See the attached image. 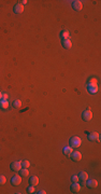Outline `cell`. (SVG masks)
<instances>
[{
	"mask_svg": "<svg viewBox=\"0 0 101 194\" xmlns=\"http://www.w3.org/2000/svg\"><path fill=\"white\" fill-rule=\"evenodd\" d=\"M20 172L22 176H25V177H27V176L29 175V171H28L27 168H22V169L20 170Z\"/></svg>",
	"mask_w": 101,
	"mask_h": 194,
	"instance_id": "cell-20",
	"label": "cell"
},
{
	"mask_svg": "<svg viewBox=\"0 0 101 194\" xmlns=\"http://www.w3.org/2000/svg\"><path fill=\"white\" fill-rule=\"evenodd\" d=\"M82 143V140L80 137H78V136H74V137H72L70 139V147L71 148H78V147L81 146Z\"/></svg>",
	"mask_w": 101,
	"mask_h": 194,
	"instance_id": "cell-1",
	"label": "cell"
},
{
	"mask_svg": "<svg viewBox=\"0 0 101 194\" xmlns=\"http://www.w3.org/2000/svg\"><path fill=\"white\" fill-rule=\"evenodd\" d=\"M27 192H28V193H30V194L34 193V192H36V190H34V185H30L29 188L27 189Z\"/></svg>",
	"mask_w": 101,
	"mask_h": 194,
	"instance_id": "cell-23",
	"label": "cell"
},
{
	"mask_svg": "<svg viewBox=\"0 0 101 194\" xmlns=\"http://www.w3.org/2000/svg\"><path fill=\"white\" fill-rule=\"evenodd\" d=\"M70 190H71L72 193H78V192L81 191V186H80V184H78V182H73L71 184V186H70Z\"/></svg>",
	"mask_w": 101,
	"mask_h": 194,
	"instance_id": "cell-8",
	"label": "cell"
},
{
	"mask_svg": "<svg viewBox=\"0 0 101 194\" xmlns=\"http://www.w3.org/2000/svg\"><path fill=\"white\" fill-rule=\"evenodd\" d=\"M20 2H22V5L24 6V5H26V3H27L28 1H27V0H23V1H20Z\"/></svg>",
	"mask_w": 101,
	"mask_h": 194,
	"instance_id": "cell-26",
	"label": "cell"
},
{
	"mask_svg": "<svg viewBox=\"0 0 101 194\" xmlns=\"http://www.w3.org/2000/svg\"><path fill=\"white\" fill-rule=\"evenodd\" d=\"M87 139L88 140H90V141H100V136L98 133H96V132H90V133H88L87 134Z\"/></svg>",
	"mask_w": 101,
	"mask_h": 194,
	"instance_id": "cell-2",
	"label": "cell"
},
{
	"mask_svg": "<svg viewBox=\"0 0 101 194\" xmlns=\"http://www.w3.org/2000/svg\"><path fill=\"white\" fill-rule=\"evenodd\" d=\"M29 183H30V185H34V186L38 185L39 184V178L36 177V176H32L29 179Z\"/></svg>",
	"mask_w": 101,
	"mask_h": 194,
	"instance_id": "cell-14",
	"label": "cell"
},
{
	"mask_svg": "<svg viewBox=\"0 0 101 194\" xmlns=\"http://www.w3.org/2000/svg\"><path fill=\"white\" fill-rule=\"evenodd\" d=\"M82 118H83V120L84 121H90L92 120V111L90 110H85V111H83V113H82Z\"/></svg>",
	"mask_w": 101,
	"mask_h": 194,
	"instance_id": "cell-6",
	"label": "cell"
},
{
	"mask_svg": "<svg viewBox=\"0 0 101 194\" xmlns=\"http://www.w3.org/2000/svg\"><path fill=\"white\" fill-rule=\"evenodd\" d=\"M78 179H80V181L85 182L88 179V174L87 172H85V171H81L80 174H78Z\"/></svg>",
	"mask_w": 101,
	"mask_h": 194,
	"instance_id": "cell-12",
	"label": "cell"
},
{
	"mask_svg": "<svg viewBox=\"0 0 101 194\" xmlns=\"http://www.w3.org/2000/svg\"><path fill=\"white\" fill-rule=\"evenodd\" d=\"M61 44H62V46L64 49H71L72 48V42L70 41V39H67V40H62L61 41Z\"/></svg>",
	"mask_w": 101,
	"mask_h": 194,
	"instance_id": "cell-13",
	"label": "cell"
},
{
	"mask_svg": "<svg viewBox=\"0 0 101 194\" xmlns=\"http://www.w3.org/2000/svg\"><path fill=\"white\" fill-rule=\"evenodd\" d=\"M6 182V177L3 175H0V184H4V183Z\"/></svg>",
	"mask_w": 101,
	"mask_h": 194,
	"instance_id": "cell-21",
	"label": "cell"
},
{
	"mask_svg": "<svg viewBox=\"0 0 101 194\" xmlns=\"http://www.w3.org/2000/svg\"><path fill=\"white\" fill-rule=\"evenodd\" d=\"M11 183H12L13 185H18L22 183V178H20V176L18 175H16V176H14V177L11 179Z\"/></svg>",
	"mask_w": 101,
	"mask_h": 194,
	"instance_id": "cell-9",
	"label": "cell"
},
{
	"mask_svg": "<svg viewBox=\"0 0 101 194\" xmlns=\"http://www.w3.org/2000/svg\"><path fill=\"white\" fill-rule=\"evenodd\" d=\"M13 107L14 108H20L22 107V102L20 99H15L13 102Z\"/></svg>",
	"mask_w": 101,
	"mask_h": 194,
	"instance_id": "cell-19",
	"label": "cell"
},
{
	"mask_svg": "<svg viewBox=\"0 0 101 194\" xmlns=\"http://www.w3.org/2000/svg\"><path fill=\"white\" fill-rule=\"evenodd\" d=\"M87 89L90 94H96L98 92V85L97 83H87Z\"/></svg>",
	"mask_w": 101,
	"mask_h": 194,
	"instance_id": "cell-5",
	"label": "cell"
},
{
	"mask_svg": "<svg viewBox=\"0 0 101 194\" xmlns=\"http://www.w3.org/2000/svg\"><path fill=\"white\" fill-rule=\"evenodd\" d=\"M10 168H11V170H13V171H20L22 169V164H20V162H13V163H11L10 165Z\"/></svg>",
	"mask_w": 101,
	"mask_h": 194,
	"instance_id": "cell-4",
	"label": "cell"
},
{
	"mask_svg": "<svg viewBox=\"0 0 101 194\" xmlns=\"http://www.w3.org/2000/svg\"><path fill=\"white\" fill-rule=\"evenodd\" d=\"M72 151H73V149H72L71 147H64V148L62 149V153L66 156H70V154L72 153Z\"/></svg>",
	"mask_w": 101,
	"mask_h": 194,
	"instance_id": "cell-17",
	"label": "cell"
},
{
	"mask_svg": "<svg viewBox=\"0 0 101 194\" xmlns=\"http://www.w3.org/2000/svg\"><path fill=\"white\" fill-rule=\"evenodd\" d=\"M71 181L72 182H78V181H80V179H78V175L72 176V177H71Z\"/></svg>",
	"mask_w": 101,
	"mask_h": 194,
	"instance_id": "cell-22",
	"label": "cell"
},
{
	"mask_svg": "<svg viewBox=\"0 0 101 194\" xmlns=\"http://www.w3.org/2000/svg\"><path fill=\"white\" fill-rule=\"evenodd\" d=\"M20 164H22V167H24V168H28V167L30 166V162L27 161V160L20 161Z\"/></svg>",
	"mask_w": 101,
	"mask_h": 194,
	"instance_id": "cell-18",
	"label": "cell"
},
{
	"mask_svg": "<svg viewBox=\"0 0 101 194\" xmlns=\"http://www.w3.org/2000/svg\"><path fill=\"white\" fill-rule=\"evenodd\" d=\"M9 102L8 100H0V109H2V110H6V109H8L9 108Z\"/></svg>",
	"mask_w": 101,
	"mask_h": 194,
	"instance_id": "cell-16",
	"label": "cell"
},
{
	"mask_svg": "<svg viewBox=\"0 0 101 194\" xmlns=\"http://www.w3.org/2000/svg\"><path fill=\"white\" fill-rule=\"evenodd\" d=\"M24 11V6L22 3H17V5L14 6V13L16 14H20Z\"/></svg>",
	"mask_w": 101,
	"mask_h": 194,
	"instance_id": "cell-11",
	"label": "cell"
},
{
	"mask_svg": "<svg viewBox=\"0 0 101 194\" xmlns=\"http://www.w3.org/2000/svg\"><path fill=\"white\" fill-rule=\"evenodd\" d=\"M8 98H9V96H8V94H2V98H1V100H8Z\"/></svg>",
	"mask_w": 101,
	"mask_h": 194,
	"instance_id": "cell-25",
	"label": "cell"
},
{
	"mask_svg": "<svg viewBox=\"0 0 101 194\" xmlns=\"http://www.w3.org/2000/svg\"><path fill=\"white\" fill-rule=\"evenodd\" d=\"M1 98H2V93L0 92V100H1Z\"/></svg>",
	"mask_w": 101,
	"mask_h": 194,
	"instance_id": "cell-28",
	"label": "cell"
},
{
	"mask_svg": "<svg viewBox=\"0 0 101 194\" xmlns=\"http://www.w3.org/2000/svg\"><path fill=\"white\" fill-rule=\"evenodd\" d=\"M37 193H39V194H45L46 192H45V191H43V190H41V191H39V192H37Z\"/></svg>",
	"mask_w": 101,
	"mask_h": 194,
	"instance_id": "cell-27",
	"label": "cell"
},
{
	"mask_svg": "<svg viewBox=\"0 0 101 194\" xmlns=\"http://www.w3.org/2000/svg\"><path fill=\"white\" fill-rule=\"evenodd\" d=\"M84 184L89 189H95L96 186L98 185V182H97L96 180H86L84 182Z\"/></svg>",
	"mask_w": 101,
	"mask_h": 194,
	"instance_id": "cell-7",
	"label": "cell"
},
{
	"mask_svg": "<svg viewBox=\"0 0 101 194\" xmlns=\"http://www.w3.org/2000/svg\"><path fill=\"white\" fill-rule=\"evenodd\" d=\"M70 157L73 162H78L82 160V153L78 151H72V153L70 154Z\"/></svg>",
	"mask_w": 101,
	"mask_h": 194,
	"instance_id": "cell-3",
	"label": "cell"
},
{
	"mask_svg": "<svg viewBox=\"0 0 101 194\" xmlns=\"http://www.w3.org/2000/svg\"><path fill=\"white\" fill-rule=\"evenodd\" d=\"M72 8H73L75 11H81L82 8H83V5H82L81 1H78V0L76 1V0H75V1L72 2Z\"/></svg>",
	"mask_w": 101,
	"mask_h": 194,
	"instance_id": "cell-10",
	"label": "cell"
},
{
	"mask_svg": "<svg viewBox=\"0 0 101 194\" xmlns=\"http://www.w3.org/2000/svg\"><path fill=\"white\" fill-rule=\"evenodd\" d=\"M87 83H97V79H96V78H90V79L88 80Z\"/></svg>",
	"mask_w": 101,
	"mask_h": 194,
	"instance_id": "cell-24",
	"label": "cell"
},
{
	"mask_svg": "<svg viewBox=\"0 0 101 194\" xmlns=\"http://www.w3.org/2000/svg\"><path fill=\"white\" fill-rule=\"evenodd\" d=\"M60 38L62 39V40H67V39H70V34H69V31H67V30L60 31Z\"/></svg>",
	"mask_w": 101,
	"mask_h": 194,
	"instance_id": "cell-15",
	"label": "cell"
}]
</instances>
